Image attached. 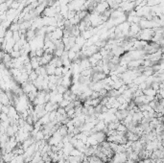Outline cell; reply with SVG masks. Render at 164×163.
<instances>
[{"mask_svg":"<svg viewBox=\"0 0 164 163\" xmlns=\"http://www.w3.org/2000/svg\"><path fill=\"white\" fill-rule=\"evenodd\" d=\"M111 160L116 163H125L128 160V155L126 153H116L113 155Z\"/></svg>","mask_w":164,"mask_h":163,"instance_id":"1","label":"cell"},{"mask_svg":"<svg viewBox=\"0 0 164 163\" xmlns=\"http://www.w3.org/2000/svg\"><path fill=\"white\" fill-rule=\"evenodd\" d=\"M91 136L97 141V143H101L105 141V139L107 138V134L104 131H96L93 134H91Z\"/></svg>","mask_w":164,"mask_h":163,"instance_id":"2","label":"cell"},{"mask_svg":"<svg viewBox=\"0 0 164 163\" xmlns=\"http://www.w3.org/2000/svg\"><path fill=\"white\" fill-rule=\"evenodd\" d=\"M86 160H88V163H105L102 159H100L98 156H96V155L88 156V157H86Z\"/></svg>","mask_w":164,"mask_h":163,"instance_id":"3","label":"cell"},{"mask_svg":"<svg viewBox=\"0 0 164 163\" xmlns=\"http://www.w3.org/2000/svg\"><path fill=\"white\" fill-rule=\"evenodd\" d=\"M80 153H81V152H80L79 150H77V149L74 148L72 151H71L70 155H71V156H78V155H80Z\"/></svg>","mask_w":164,"mask_h":163,"instance_id":"4","label":"cell"}]
</instances>
